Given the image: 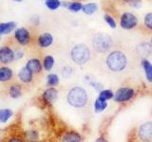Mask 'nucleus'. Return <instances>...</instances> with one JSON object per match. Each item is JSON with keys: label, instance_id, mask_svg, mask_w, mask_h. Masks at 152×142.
Instances as JSON below:
<instances>
[{"label": "nucleus", "instance_id": "nucleus-1", "mask_svg": "<svg viewBox=\"0 0 152 142\" xmlns=\"http://www.w3.org/2000/svg\"><path fill=\"white\" fill-rule=\"evenodd\" d=\"M106 63L108 69L112 72H121L126 67L127 58L124 52L114 50L107 55Z\"/></svg>", "mask_w": 152, "mask_h": 142}, {"label": "nucleus", "instance_id": "nucleus-2", "mask_svg": "<svg viewBox=\"0 0 152 142\" xmlns=\"http://www.w3.org/2000/svg\"><path fill=\"white\" fill-rule=\"evenodd\" d=\"M66 101L70 106L74 108H83L87 105L88 96L87 91L83 87L74 86L69 91Z\"/></svg>", "mask_w": 152, "mask_h": 142}, {"label": "nucleus", "instance_id": "nucleus-3", "mask_svg": "<svg viewBox=\"0 0 152 142\" xmlns=\"http://www.w3.org/2000/svg\"><path fill=\"white\" fill-rule=\"evenodd\" d=\"M91 52L88 46L85 44L75 45L70 50V58L76 64H86L90 60Z\"/></svg>", "mask_w": 152, "mask_h": 142}, {"label": "nucleus", "instance_id": "nucleus-4", "mask_svg": "<svg viewBox=\"0 0 152 142\" xmlns=\"http://www.w3.org/2000/svg\"><path fill=\"white\" fill-rule=\"evenodd\" d=\"M92 47L99 53H104L110 49L112 46V38L107 33L98 32L92 38Z\"/></svg>", "mask_w": 152, "mask_h": 142}, {"label": "nucleus", "instance_id": "nucleus-5", "mask_svg": "<svg viewBox=\"0 0 152 142\" xmlns=\"http://www.w3.org/2000/svg\"><path fill=\"white\" fill-rule=\"evenodd\" d=\"M134 90L130 87H121L114 94V101L116 102H126L134 97Z\"/></svg>", "mask_w": 152, "mask_h": 142}, {"label": "nucleus", "instance_id": "nucleus-6", "mask_svg": "<svg viewBox=\"0 0 152 142\" xmlns=\"http://www.w3.org/2000/svg\"><path fill=\"white\" fill-rule=\"evenodd\" d=\"M138 25V18L131 12H125L120 18V26L124 30H132Z\"/></svg>", "mask_w": 152, "mask_h": 142}, {"label": "nucleus", "instance_id": "nucleus-7", "mask_svg": "<svg viewBox=\"0 0 152 142\" xmlns=\"http://www.w3.org/2000/svg\"><path fill=\"white\" fill-rule=\"evenodd\" d=\"M15 60V51L10 46H3L0 47V64H8Z\"/></svg>", "mask_w": 152, "mask_h": 142}, {"label": "nucleus", "instance_id": "nucleus-8", "mask_svg": "<svg viewBox=\"0 0 152 142\" xmlns=\"http://www.w3.org/2000/svg\"><path fill=\"white\" fill-rule=\"evenodd\" d=\"M14 38L16 43L20 46H28L31 41V32L26 28H19L14 32Z\"/></svg>", "mask_w": 152, "mask_h": 142}, {"label": "nucleus", "instance_id": "nucleus-9", "mask_svg": "<svg viewBox=\"0 0 152 142\" xmlns=\"http://www.w3.org/2000/svg\"><path fill=\"white\" fill-rule=\"evenodd\" d=\"M139 136L144 141H152V121L145 122L140 126Z\"/></svg>", "mask_w": 152, "mask_h": 142}, {"label": "nucleus", "instance_id": "nucleus-10", "mask_svg": "<svg viewBox=\"0 0 152 142\" xmlns=\"http://www.w3.org/2000/svg\"><path fill=\"white\" fill-rule=\"evenodd\" d=\"M37 45L42 49H47L52 45L53 43V36L50 32H44L37 37Z\"/></svg>", "mask_w": 152, "mask_h": 142}, {"label": "nucleus", "instance_id": "nucleus-11", "mask_svg": "<svg viewBox=\"0 0 152 142\" xmlns=\"http://www.w3.org/2000/svg\"><path fill=\"white\" fill-rule=\"evenodd\" d=\"M57 98H58V91L52 86L45 90V92L43 93V99L48 104H52L55 102Z\"/></svg>", "mask_w": 152, "mask_h": 142}, {"label": "nucleus", "instance_id": "nucleus-12", "mask_svg": "<svg viewBox=\"0 0 152 142\" xmlns=\"http://www.w3.org/2000/svg\"><path fill=\"white\" fill-rule=\"evenodd\" d=\"M19 80L23 83H31L33 80V73L28 69L27 66L23 67L18 73Z\"/></svg>", "mask_w": 152, "mask_h": 142}, {"label": "nucleus", "instance_id": "nucleus-13", "mask_svg": "<svg viewBox=\"0 0 152 142\" xmlns=\"http://www.w3.org/2000/svg\"><path fill=\"white\" fill-rule=\"evenodd\" d=\"M27 67L30 69L33 74H40L42 71V64L41 62L36 59V58H32L28 61V63L26 64Z\"/></svg>", "mask_w": 152, "mask_h": 142}, {"label": "nucleus", "instance_id": "nucleus-14", "mask_svg": "<svg viewBox=\"0 0 152 142\" xmlns=\"http://www.w3.org/2000/svg\"><path fill=\"white\" fill-rule=\"evenodd\" d=\"M9 96L12 99H18L22 95V88L19 83H12L8 87Z\"/></svg>", "mask_w": 152, "mask_h": 142}, {"label": "nucleus", "instance_id": "nucleus-15", "mask_svg": "<svg viewBox=\"0 0 152 142\" xmlns=\"http://www.w3.org/2000/svg\"><path fill=\"white\" fill-rule=\"evenodd\" d=\"M137 51L142 57H147L152 53V46L149 43H142L138 46Z\"/></svg>", "mask_w": 152, "mask_h": 142}, {"label": "nucleus", "instance_id": "nucleus-16", "mask_svg": "<svg viewBox=\"0 0 152 142\" xmlns=\"http://www.w3.org/2000/svg\"><path fill=\"white\" fill-rule=\"evenodd\" d=\"M13 78V72L9 67H0V82L6 83Z\"/></svg>", "mask_w": 152, "mask_h": 142}, {"label": "nucleus", "instance_id": "nucleus-17", "mask_svg": "<svg viewBox=\"0 0 152 142\" xmlns=\"http://www.w3.org/2000/svg\"><path fill=\"white\" fill-rule=\"evenodd\" d=\"M142 66L145 70V74L146 80H148L149 83H152V64L148 60L146 59H142Z\"/></svg>", "mask_w": 152, "mask_h": 142}, {"label": "nucleus", "instance_id": "nucleus-18", "mask_svg": "<svg viewBox=\"0 0 152 142\" xmlns=\"http://www.w3.org/2000/svg\"><path fill=\"white\" fill-rule=\"evenodd\" d=\"M16 27L15 22H7V23H0V34H8L12 32Z\"/></svg>", "mask_w": 152, "mask_h": 142}, {"label": "nucleus", "instance_id": "nucleus-19", "mask_svg": "<svg viewBox=\"0 0 152 142\" xmlns=\"http://www.w3.org/2000/svg\"><path fill=\"white\" fill-rule=\"evenodd\" d=\"M63 141H66V142H79L81 141V135L75 132H69L66 133V134L63 135Z\"/></svg>", "mask_w": 152, "mask_h": 142}, {"label": "nucleus", "instance_id": "nucleus-20", "mask_svg": "<svg viewBox=\"0 0 152 142\" xmlns=\"http://www.w3.org/2000/svg\"><path fill=\"white\" fill-rule=\"evenodd\" d=\"M97 9H98V6L96 3H88L83 6L82 11L84 13L90 15V14H93L94 12H96Z\"/></svg>", "mask_w": 152, "mask_h": 142}, {"label": "nucleus", "instance_id": "nucleus-21", "mask_svg": "<svg viewBox=\"0 0 152 142\" xmlns=\"http://www.w3.org/2000/svg\"><path fill=\"white\" fill-rule=\"evenodd\" d=\"M107 107V102L106 101H103V99L97 98L96 101L94 102V111L96 113H100L104 111V109Z\"/></svg>", "mask_w": 152, "mask_h": 142}, {"label": "nucleus", "instance_id": "nucleus-22", "mask_svg": "<svg viewBox=\"0 0 152 142\" xmlns=\"http://www.w3.org/2000/svg\"><path fill=\"white\" fill-rule=\"evenodd\" d=\"M54 65V58L50 55H48L44 58V61H43V67H44L45 70L50 71L51 70V68L53 67Z\"/></svg>", "mask_w": 152, "mask_h": 142}, {"label": "nucleus", "instance_id": "nucleus-23", "mask_svg": "<svg viewBox=\"0 0 152 142\" xmlns=\"http://www.w3.org/2000/svg\"><path fill=\"white\" fill-rule=\"evenodd\" d=\"M12 116V111L10 109H0V121L5 123Z\"/></svg>", "mask_w": 152, "mask_h": 142}, {"label": "nucleus", "instance_id": "nucleus-24", "mask_svg": "<svg viewBox=\"0 0 152 142\" xmlns=\"http://www.w3.org/2000/svg\"><path fill=\"white\" fill-rule=\"evenodd\" d=\"M114 97V94L111 90H108V89H106V90H101L100 91V94H99V99H103V101H108V99H113Z\"/></svg>", "mask_w": 152, "mask_h": 142}, {"label": "nucleus", "instance_id": "nucleus-25", "mask_svg": "<svg viewBox=\"0 0 152 142\" xmlns=\"http://www.w3.org/2000/svg\"><path fill=\"white\" fill-rule=\"evenodd\" d=\"M46 6L48 9H50V11H55L61 5V2L59 0H46Z\"/></svg>", "mask_w": 152, "mask_h": 142}, {"label": "nucleus", "instance_id": "nucleus-26", "mask_svg": "<svg viewBox=\"0 0 152 142\" xmlns=\"http://www.w3.org/2000/svg\"><path fill=\"white\" fill-rule=\"evenodd\" d=\"M47 83L50 86H55V85L59 83V77L56 74H50L48 76Z\"/></svg>", "mask_w": 152, "mask_h": 142}, {"label": "nucleus", "instance_id": "nucleus-27", "mask_svg": "<svg viewBox=\"0 0 152 142\" xmlns=\"http://www.w3.org/2000/svg\"><path fill=\"white\" fill-rule=\"evenodd\" d=\"M82 8H83V5L80 2H72L68 5V9L72 12H77L81 11Z\"/></svg>", "mask_w": 152, "mask_h": 142}, {"label": "nucleus", "instance_id": "nucleus-28", "mask_svg": "<svg viewBox=\"0 0 152 142\" xmlns=\"http://www.w3.org/2000/svg\"><path fill=\"white\" fill-rule=\"evenodd\" d=\"M145 27L148 30H152V12H148L145 15L144 18Z\"/></svg>", "mask_w": 152, "mask_h": 142}, {"label": "nucleus", "instance_id": "nucleus-29", "mask_svg": "<svg viewBox=\"0 0 152 142\" xmlns=\"http://www.w3.org/2000/svg\"><path fill=\"white\" fill-rule=\"evenodd\" d=\"M104 21L107 22V25L110 27L111 28H116L117 24H116L115 20L113 19V17H111L110 15H108V14H104Z\"/></svg>", "mask_w": 152, "mask_h": 142}, {"label": "nucleus", "instance_id": "nucleus-30", "mask_svg": "<svg viewBox=\"0 0 152 142\" xmlns=\"http://www.w3.org/2000/svg\"><path fill=\"white\" fill-rule=\"evenodd\" d=\"M72 68L70 67V66H65L63 68V71H62V75L64 76L65 78H69L71 74H72Z\"/></svg>", "mask_w": 152, "mask_h": 142}, {"label": "nucleus", "instance_id": "nucleus-31", "mask_svg": "<svg viewBox=\"0 0 152 142\" xmlns=\"http://www.w3.org/2000/svg\"><path fill=\"white\" fill-rule=\"evenodd\" d=\"M28 138L30 139V140H35L38 138V135H37V133L35 131H31V132H28Z\"/></svg>", "mask_w": 152, "mask_h": 142}, {"label": "nucleus", "instance_id": "nucleus-32", "mask_svg": "<svg viewBox=\"0 0 152 142\" xmlns=\"http://www.w3.org/2000/svg\"><path fill=\"white\" fill-rule=\"evenodd\" d=\"M130 6L133 7V8H140L141 5H142V0H131V1L129 2Z\"/></svg>", "mask_w": 152, "mask_h": 142}, {"label": "nucleus", "instance_id": "nucleus-33", "mask_svg": "<svg viewBox=\"0 0 152 142\" xmlns=\"http://www.w3.org/2000/svg\"><path fill=\"white\" fill-rule=\"evenodd\" d=\"M122 1H124V2H126V3H129L131 0H122Z\"/></svg>", "mask_w": 152, "mask_h": 142}, {"label": "nucleus", "instance_id": "nucleus-34", "mask_svg": "<svg viewBox=\"0 0 152 142\" xmlns=\"http://www.w3.org/2000/svg\"><path fill=\"white\" fill-rule=\"evenodd\" d=\"M96 141H106V139H104V138H102V137H101V138H100V139H97Z\"/></svg>", "mask_w": 152, "mask_h": 142}, {"label": "nucleus", "instance_id": "nucleus-35", "mask_svg": "<svg viewBox=\"0 0 152 142\" xmlns=\"http://www.w3.org/2000/svg\"><path fill=\"white\" fill-rule=\"evenodd\" d=\"M13 1H15V2H22L23 0H13Z\"/></svg>", "mask_w": 152, "mask_h": 142}, {"label": "nucleus", "instance_id": "nucleus-36", "mask_svg": "<svg viewBox=\"0 0 152 142\" xmlns=\"http://www.w3.org/2000/svg\"><path fill=\"white\" fill-rule=\"evenodd\" d=\"M151 46H152V39H151Z\"/></svg>", "mask_w": 152, "mask_h": 142}, {"label": "nucleus", "instance_id": "nucleus-37", "mask_svg": "<svg viewBox=\"0 0 152 142\" xmlns=\"http://www.w3.org/2000/svg\"><path fill=\"white\" fill-rule=\"evenodd\" d=\"M0 39H1V34H0Z\"/></svg>", "mask_w": 152, "mask_h": 142}]
</instances>
